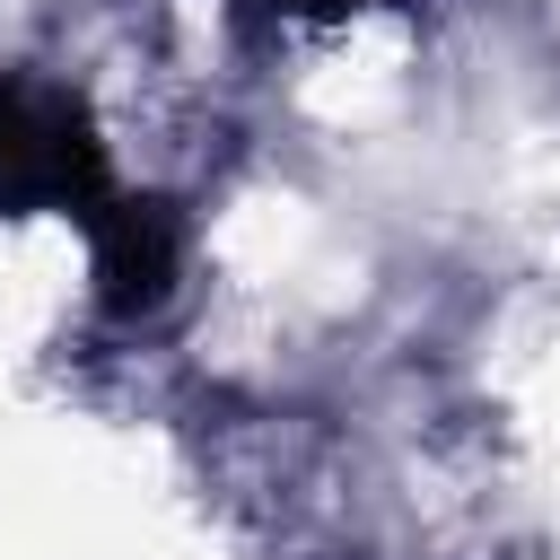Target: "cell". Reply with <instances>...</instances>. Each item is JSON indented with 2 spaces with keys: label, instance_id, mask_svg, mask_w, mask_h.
<instances>
[{
  "label": "cell",
  "instance_id": "obj_1",
  "mask_svg": "<svg viewBox=\"0 0 560 560\" xmlns=\"http://www.w3.org/2000/svg\"><path fill=\"white\" fill-rule=\"evenodd\" d=\"M122 201L131 192L105 175V140L88 105L52 79L9 70L0 79V210H70L96 236Z\"/></svg>",
  "mask_w": 560,
  "mask_h": 560
},
{
  "label": "cell",
  "instance_id": "obj_2",
  "mask_svg": "<svg viewBox=\"0 0 560 560\" xmlns=\"http://www.w3.org/2000/svg\"><path fill=\"white\" fill-rule=\"evenodd\" d=\"M280 18H341V9H359V0H271Z\"/></svg>",
  "mask_w": 560,
  "mask_h": 560
}]
</instances>
